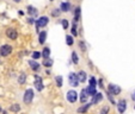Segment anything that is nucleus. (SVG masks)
Instances as JSON below:
<instances>
[{
	"label": "nucleus",
	"mask_w": 135,
	"mask_h": 114,
	"mask_svg": "<svg viewBox=\"0 0 135 114\" xmlns=\"http://www.w3.org/2000/svg\"><path fill=\"white\" fill-rule=\"evenodd\" d=\"M87 93H86V89H83L81 93H80V102L81 104H86L87 102Z\"/></svg>",
	"instance_id": "ddd939ff"
},
{
	"label": "nucleus",
	"mask_w": 135,
	"mask_h": 114,
	"mask_svg": "<svg viewBox=\"0 0 135 114\" xmlns=\"http://www.w3.org/2000/svg\"><path fill=\"white\" fill-rule=\"evenodd\" d=\"M66 97H67V100H68V102L74 104V102L76 101V99H78V93H76L75 90H68Z\"/></svg>",
	"instance_id": "423d86ee"
},
{
	"label": "nucleus",
	"mask_w": 135,
	"mask_h": 114,
	"mask_svg": "<svg viewBox=\"0 0 135 114\" xmlns=\"http://www.w3.org/2000/svg\"><path fill=\"white\" fill-rule=\"evenodd\" d=\"M90 86H93V87L97 86V81H96L94 77H91V79H90Z\"/></svg>",
	"instance_id": "7c9ffc66"
},
{
	"label": "nucleus",
	"mask_w": 135,
	"mask_h": 114,
	"mask_svg": "<svg viewBox=\"0 0 135 114\" xmlns=\"http://www.w3.org/2000/svg\"><path fill=\"white\" fill-rule=\"evenodd\" d=\"M79 46H80V49H81L83 51H85V50H86V45H85V43H84V42H79Z\"/></svg>",
	"instance_id": "2f4dec72"
},
{
	"label": "nucleus",
	"mask_w": 135,
	"mask_h": 114,
	"mask_svg": "<svg viewBox=\"0 0 135 114\" xmlns=\"http://www.w3.org/2000/svg\"><path fill=\"white\" fill-rule=\"evenodd\" d=\"M134 108H135V106H134Z\"/></svg>",
	"instance_id": "ea45409f"
},
{
	"label": "nucleus",
	"mask_w": 135,
	"mask_h": 114,
	"mask_svg": "<svg viewBox=\"0 0 135 114\" xmlns=\"http://www.w3.org/2000/svg\"><path fill=\"white\" fill-rule=\"evenodd\" d=\"M51 14H53L54 17H57V15H60V11L59 10H54L53 12H51Z\"/></svg>",
	"instance_id": "473e14b6"
},
{
	"label": "nucleus",
	"mask_w": 135,
	"mask_h": 114,
	"mask_svg": "<svg viewBox=\"0 0 135 114\" xmlns=\"http://www.w3.org/2000/svg\"><path fill=\"white\" fill-rule=\"evenodd\" d=\"M15 3H21V0H13Z\"/></svg>",
	"instance_id": "e433bc0d"
},
{
	"label": "nucleus",
	"mask_w": 135,
	"mask_h": 114,
	"mask_svg": "<svg viewBox=\"0 0 135 114\" xmlns=\"http://www.w3.org/2000/svg\"><path fill=\"white\" fill-rule=\"evenodd\" d=\"M50 1H53V0H50Z\"/></svg>",
	"instance_id": "58836bf2"
},
{
	"label": "nucleus",
	"mask_w": 135,
	"mask_h": 114,
	"mask_svg": "<svg viewBox=\"0 0 135 114\" xmlns=\"http://www.w3.org/2000/svg\"><path fill=\"white\" fill-rule=\"evenodd\" d=\"M25 80H26L25 74H24V73H21V75H19V77H18V82H19L21 84H23V83H25Z\"/></svg>",
	"instance_id": "aec40b11"
},
{
	"label": "nucleus",
	"mask_w": 135,
	"mask_h": 114,
	"mask_svg": "<svg viewBox=\"0 0 135 114\" xmlns=\"http://www.w3.org/2000/svg\"><path fill=\"white\" fill-rule=\"evenodd\" d=\"M76 76H78V80H79V82H85L86 81V73L85 71H79V73L76 74Z\"/></svg>",
	"instance_id": "2eb2a0df"
},
{
	"label": "nucleus",
	"mask_w": 135,
	"mask_h": 114,
	"mask_svg": "<svg viewBox=\"0 0 135 114\" xmlns=\"http://www.w3.org/2000/svg\"><path fill=\"white\" fill-rule=\"evenodd\" d=\"M72 61H73L74 64H78V62H79V58H78V55H76V52H72Z\"/></svg>",
	"instance_id": "393cba45"
},
{
	"label": "nucleus",
	"mask_w": 135,
	"mask_h": 114,
	"mask_svg": "<svg viewBox=\"0 0 135 114\" xmlns=\"http://www.w3.org/2000/svg\"><path fill=\"white\" fill-rule=\"evenodd\" d=\"M132 99H133V100H134V101H135V90L133 91V94H132Z\"/></svg>",
	"instance_id": "f704fd0d"
},
{
	"label": "nucleus",
	"mask_w": 135,
	"mask_h": 114,
	"mask_svg": "<svg viewBox=\"0 0 135 114\" xmlns=\"http://www.w3.org/2000/svg\"><path fill=\"white\" fill-rule=\"evenodd\" d=\"M46 39H47V32L46 31L38 32V42H40V44H44Z\"/></svg>",
	"instance_id": "9b49d317"
},
{
	"label": "nucleus",
	"mask_w": 135,
	"mask_h": 114,
	"mask_svg": "<svg viewBox=\"0 0 135 114\" xmlns=\"http://www.w3.org/2000/svg\"><path fill=\"white\" fill-rule=\"evenodd\" d=\"M108 113H109V107L104 106L102 109H100V113L99 114H108Z\"/></svg>",
	"instance_id": "c85d7f7f"
},
{
	"label": "nucleus",
	"mask_w": 135,
	"mask_h": 114,
	"mask_svg": "<svg viewBox=\"0 0 135 114\" xmlns=\"http://www.w3.org/2000/svg\"><path fill=\"white\" fill-rule=\"evenodd\" d=\"M68 81H69V84H71L72 87H78L79 86L78 76H76V74H74V73H71L68 75Z\"/></svg>",
	"instance_id": "7ed1b4c3"
},
{
	"label": "nucleus",
	"mask_w": 135,
	"mask_h": 114,
	"mask_svg": "<svg viewBox=\"0 0 135 114\" xmlns=\"http://www.w3.org/2000/svg\"><path fill=\"white\" fill-rule=\"evenodd\" d=\"M33 99V90L32 89H26L25 90V94H24V102L25 104H31Z\"/></svg>",
	"instance_id": "20e7f679"
},
{
	"label": "nucleus",
	"mask_w": 135,
	"mask_h": 114,
	"mask_svg": "<svg viewBox=\"0 0 135 114\" xmlns=\"http://www.w3.org/2000/svg\"><path fill=\"white\" fill-rule=\"evenodd\" d=\"M62 28H64V30H67V29H68V20H67V19H64V20H62Z\"/></svg>",
	"instance_id": "cd10ccee"
},
{
	"label": "nucleus",
	"mask_w": 135,
	"mask_h": 114,
	"mask_svg": "<svg viewBox=\"0 0 135 114\" xmlns=\"http://www.w3.org/2000/svg\"><path fill=\"white\" fill-rule=\"evenodd\" d=\"M28 13L31 15H36L37 14V11H36V8L32 7V6H28Z\"/></svg>",
	"instance_id": "5701e85b"
},
{
	"label": "nucleus",
	"mask_w": 135,
	"mask_h": 114,
	"mask_svg": "<svg viewBox=\"0 0 135 114\" xmlns=\"http://www.w3.org/2000/svg\"><path fill=\"white\" fill-rule=\"evenodd\" d=\"M35 88L37 89L38 91H42L43 90V82H42V79L38 75H35Z\"/></svg>",
	"instance_id": "6e6552de"
},
{
	"label": "nucleus",
	"mask_w": 135,
	"mask_h": 114,
	"mask_svg": "<svg viewBox=\"0 0 135 114\" xmlns=\"http://www.w3.org/2000/svg\"><path fill=\"white\" fill-rule=\"evenodd\" d=\"M108 91H109L111 95H118V94L121 93V88L118 86H116V84L110 83L109 86H108Z\"/></svg>",
	"instance_id": "39448f33"
},
{
	"label": "nucleus",
	"mask_w": 135,
	"mask_h": 114,
	"mask_svg": "<svg viewBox=\"0 0 135 114\" xmlns=\"http://www.w3.org/2000/svg\"><path fill=\"white\" fill-rule=\"evenodd\" d=\"M10 109H11V112H19L21 111V105L15 104V105H12V106L10 107Z\"/></svg>",
	"instance_id": "412c9836"
},
{
	"label": "nucleus",
	"mask_w": 135,
	"mask_h": 114,
	"mask_svg": "<svg viewBox=\"0 0 135 114\" xmlns=\"http://www.w3.org/2000/svg\"><path fill=\"white\" fill-rule=\"evenodd\" d=\"M117 109H118V112L120 113H124L126 112V109H127V101H126L124 99H121L120 101L117 102Z\"/></svg>",
	"instance_id": "1a4fd4ad"
},
{
	"label": "nucleus",
	"mask_w": 135,
	"mask_h": 114,
	"mask_svg": "<svg viewBox=\"0 0 135 114\" xmlns=\"http://www.w3.org/2000/svg\"><path fill=\"white\" fill-rule=\"evenodd\" d=\"M80 13H81V8L76 7L75 8V14H74V20L75 21H78L80 19Z\"/></svg>",
	"instance_id": "6ab92c4d"
},
{
	"label": "nucleus",
	"mask_w": 135,
	"mask_h": 114,
	"mask_svg": "<svg viewBox=\"0 0 135 114\" xmlns=\"http://www.w3.org/2000/svg\"><path fill=\"white\" fill-rule=\"evenodd\" d=\"M41 55H42V57H43L44 59L49 58V56H50V49H49V48H44L43 51L41 52Z\"/></svg>",
	"instance_id": "f3484780"
},
{
	"label": "nucleus",
	"mask_w": 135,
	"mask_h": 114,
	"mask_svg": "<svg viewBox=\"0 0 135 114\" xmlns=\"http://www.w3.org/2000/svg\"><path fill=\"white\" fill-rule=\"evenodd\" d=\"M49 23V19L48 17H46V15H43V17H40L37 19V21H36V28L40 29V28H44V26H47V24Z\"/></svg>",
	"instance_id": "f03ea898"
},
{
	"label": "nucleus",
	"mask_w": 135,
	"mask_h": 114,
	"mask_svg": "<svg viewBox=\"0 0 135 114\" xmlns=\"http://www.w3.org/2000/svg\"><path fill=\"white\" fill-rule=\"evenodd\" d=\"M98 84H99L100 88H103V87H104V86H103V81H102V80H99V81H98Z\"/></svg>",
	"instance_id": "72a5a7b5"
},
{
	"label": "nucleus",
	"mask_w": 135,
	"mask_h": 114,
	"mask_svg": "<svg viewBox=\"0 0 135 114\" xmlns=\"http://www.w3.org/2000/svg\"><path fill=\"white\" fill-rule=\"evenodd\" d=\"M90 106H91V104H89V102H87V104H85L84 106H81V107H79V108H78V113H86L87 111H89V108H90Z\"/></svg>",
	"instance_id": "4468645a"
},
{
	"label": "nucleus",
	"mask_w": 135,
	"mask_h": 114,
	"mask_svg": "<svg viewBox=\"0 0 135 114\" xmlns=\"http://www.w3.org/2000/svg\"><path fill=\"white\" fill-rule=\"evenodd\" d=\"M28 23H29V24H32V23H33V19H32V18H30V19H29Z\"/></svg>",
	"instance_id": "c9c22d12"
},
{
	"label": "nucleus",
	"mask_w": 135,
	"mask_h": 114,
	"mask_svg": "<svg viewBox=\"0 0 135 114\" xmlns=\"http://www.w3.org/2000/svg\"><path fill=\"white\" fill-rule=\"evenodd\" d=\"M6 36H7V38H10V39L15 41V39H17L18 33L13 28H8L7 30H6Z\"/></svg>",
	"instance_id": "0eeeda50"
},
{
	"label": "nucleus",
	"mask_w": 135,
	"mask_h": 114,
	"mask_svg": "<svg viewBox=\"0 0 135 114\" xmlns=\"http://www.w3.org/2000/svg\"><path fill=\"white\" fill-rule=\"evenodd\" d=\"M11 52H12V46H11V45H8V44H5V45H1V46H0V56L6 57V56H8Z\"/></svg>",
	"instance_id": "f257e3e1"
},
{
	"label": "nucleus",
	"mask_w": 135,
	"mask_h": 114,
	"mask_svg": "<svg viewBox=\"0 0 135 114\" xmlns=\"http://www.w3.org/2000/svg\"><path fill=\"white\" fill-rule=\"evenodd\" d=\"M0 112H1V108H0Z\"/></svg>",
	"instance_id": "4c0bfd02"
},
{
	"label": "nucleus",
	"mask_w": 135,
	"mask_h": 114,
	"mask_svg": "<svg viewBox=\"0 0 135 114\" xmlns=\"http://www.w3.org/2000/svg\"><path fill=\"white\" fill-rule=\"evenodd\" d=\"M72 33H73V36H78V31H76V24L74 23L73 26H72Z\"/></svg>",
	"instance_id": "c756f323"
},
{
	"label": "nucleus",
	"mask_w": 135,
	"mask_h": 114,
	"mask_svg": "<svg viewBox=\"0 0 135 114\" xmlns=\"http://www.w3.org/2000/svg\"><path fill=\"white\" fill-rule=\"evenodd\" d=\"M86 93H87V95H89V96H93L94 94L97 93V91H96V87L89 86V87L86 88Z\"/></svg>",
	"instance_id": "dca6fc26"
},
{
	"label": "nucleus",
	"mask_w": 135,
	"mask_h": 114,
	"mask_svg": "<svg viewBox=\"0 0 135 114\" xmlns=\"http://www.w3.org/2000/svg\"><path fill=\"white\" fill-rule=\"evenodd\" d=\"M103 99V94L102 93H96L92 96V101H91V105H97L98 102H100Z\"/></svg>",
	"instance_id": "9d476101"
},
{
	"label": "nucleus",
	"mask_w": 135,
	"mask_h": 114,
	"mask_svg": "<svg viewBox=\"0 0 135 114\" xmlns=\"http://www.w3.org/2000/svg\"><path fill=\"white\" fill-rule=\"evenodd\" d=\"M29 66H30V68L32 69L33 71L40 70V64H38L37 62L35 61V59H31V61H29Z\"/></svg>",
	"instance_id": "f8f14e48"
},
{
	"label": "nucleus",
	"mask_w": 135,
	"mask_h": 114,
	"mask_svg": "<svg viewBox=\"0 0 135 114\" xmlns=\"http://www.w3.org/2000/svg\"><path fill=\"white\" fill-rule=\"evenodd\" d=\"M31 57H32V59L37 61V59L40 58V57H42V55H41V52H40V51H33L32 55H31Z\"/></svg>",
	"instance_id": "4be33fe9"
},
{
	"label": "nucleus",
	"mask_w": 135,
	"mask_h": 114,
	"mask_svg": "<svg viewBox=\"0 0 135 114\" xmlns=\"http://www.w3.org/2000/svg\"><path fill=\"white\" fill-rule=\"evenodd\" d=\"M66 43L68 45H73V37L72 36H66Z\"/></svg>",
	"instance_id": "bb28decb"
},
{
	"label": "nucleus",
	"mask_w": 135,
	"mask_h": 114,
	"mask_svg": "<svg viewBox=\"0 0 135 114\" xmlns=\"http://www.w3.org/2000/svg\"><path fill=\"white\" fill-rule=\"evenodd\" d=\"M43 66H44V67H48V68H49V67L53 66V61H51L50 58H46V59L43 61Z\"/></svg>",
	"instance_id": "b1692460"
},
{
	"label": "nucleus",
	"mask_w": 135,
	"mask_h": 114,
	"mask_svg": "<svg viewBox=\"0 0 135 114\" xmlns=\"http://www.w3.org/2000/svg\"><path fill=\"white\" fill-rule=\"evenodd\" d=\"M69 8H71V5L68 3H62L61 6H60V10L64 11V12H68Z\"/></svg>",
	"instance_id": "a211bd4d"
},
{
	"label": "nucleus",
	"mask_w": 135,
	"mask_h": 114,
	"mask_svg": "<svg viewBox=\"0 0 135 114\" xmlns=\"http://www.w3.org/2000/svg\"><path fill=\"white\" fill-rule=\"evenodd\" d=\"M55 81H56V84H57V87H62V76H56V79H55Z\"/></svg>",
	"instance_id": "a878e982"
}]
</instances>
